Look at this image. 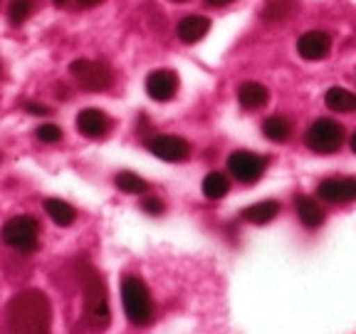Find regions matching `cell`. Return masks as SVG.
<instances>
[{
  "label": "cell",
  "instance_id": "cell-1",
  "mask_svg": "<svg viewBox=\"0 0 356 334\" xmlns=\"http://www.w3.org/2000/svg\"><path fill=\"white\" fill-rule=\"evenodd\" d=\"M8 334H50L52 305L42 289H22L6 307Z\"/></svg>",
  "mask_w": 356,
  "mask_h": 334
},
{
  "label": "cell",
  "instance_id": "cell-2",
  "mask_svg": "<svg viewBox=\"0 0 356 334\" xmlns=\"http://www.w3.org/2000/svg\"><path fill=\"white\" fill-rule=\"evenodd\" d=\"M77 278L82 285V297H84V315L87 322L95 329H104L111 319L109 312V297H106V285L102 280L99 270L89 265V262H79L77 265Z\"/></svg>",
  "mask_w": 356,
  "mask_h": 334
},
{
  "label": "cell",
  "instance_id": "cell-3",
  "mask_svg": "<svg viewBox=\"0 0 356 334\" xmlns=\"http://www.w3.org/2000/svg\"><path fill=\"white\" fill-rule=\"evenodd\" d=\"M122 302L131 324L146 327V324L154 322V300H151L149 287H146V283L141 278L127 275L122 280Z\"/></svg>",
  "mask_w": 356,
  "mask_h": 334
},
{
  "label": "cell",
  "instance_id": "cell-4",
  "mask_svg": "<svg viewBox=\"0 0 356 334\" xmlns=\"http://www.w3.org/2000/svg\"><path fill=\"white\" fill-rule=\"evenodd\" d=\"M344 124H339L337 119L332 117H322V119H314L309 124L305 134V144L309 151L314 154H334V151H339V146L344 144Z\"/></svg>",
  "mask_w": 356,
  "mask_h": 334
},
{
  "label": "cell",
  "instance_id": "cell-5",
  "mask_svg": "<svg viewBox=\"0 0 356 334\" xmlns=\"http://www.w3.org/2000/svg\"><path fill=\"white\" fill-rule=\"evenodd\" d=\"M0 235H3V243L8 248L30 255L40 245V223L33 216H15L3 225Z\"/></svg>",
  "mask_w": 356,
  "mask_h": 334
},
{
  "label": "cell",
  "instance_id": "cell-6",
  "mask_svg": "<svg viewBox=\"0 0 356 334\" xmlns=\"http://www.w3.org/2000/svg\"><path fill=\"white\" fill-rule=\"evenodd\" d=\"M70 74L87 92H106L114 87V70L99 60H74L70 65Z\"/></svg>",
  "mask_w": 356,
  "mask_h": 334
},
{
  "label": "cell",
  "instance_id": "cell-7",
  "mask_svg": "<svg viewBox=\"0 0 356 334\" xmlns=\"http://www.w3.org/2000/svg\"><path fill=\"white\" fill-rule=\"evenodd\" d=\"M267 166H270V159L260 154H252V151H233L228 156V171L230 176L238 181V184H257L262 176H265Z\"/></svg>",
  "mask_w": 356,
  "mask_h": 334
},
{
  "label": "cell",
  "instance_id": "cell-8",
  "mask_svg": "<svg viewBox=\"0 0 356 334\" xmlns=\"http://www.w3.org/2000/svg\"><path fill=\"white\" fill-rule=\"evenodd\" d=\"M146 149L156 156V159H161V161L168 164H178V161H186L191 156V144L181 136H173V134H156L151 139H146Z\"/></svg>",
  "mask_w": 356,
  "mask_h": 334
},
{
  "label": "cell",
  "instance_id": "cell-9",
  "mask_svg": "<svg viewBox=\"0 0 356 334\" xmlns=\"http://www.w3.org/2000/svg\"><path fill=\"white\" fill-rule=\"evenodd\" d=\"M297 52L302 60L307 62H319L327 60L332 52V35L324 30H307L300 40H297Z\"/></svg>",
  "mask_w": 356,
  "mask_h": 334
},
{
  "label": "cell",
  "instance_id": "cell-10",
  "mask_svg": "<svg viewBox=\"0 0 356 334\" xmlns=\"http://www.w3.org/2000/svg\"><path fill=\"white\" fill-rule=\"evenodd\" d=\"M77 124V132L87 139H104L106 134L111 132V119L106 111L97 109V106H89V109H82L74 119Z\"/></svg>",
  "mask_w": 356,
  "mask_h": 334
},
{
  "label": "cell",
  "instance_id": "cell-11",
  "mask_svg": "<svg viewBox=\"0 0 356 334\" xmlns=\"http://www.w3.org/2000/svg\"><path fill=\"white\" fill-rule=\"evenodd\" d=\"M317 196L327 203H351L356 200V176L324 178L317 186Z\"/></svg>",
  "mask_w": 356,
  "mask_h": 334
},
{
  "label": "cell",
  "instance_id": "cell-12",
  "mask_svg": "<svg viewBox=\"0 0 356 334\" xmlns=\"http://www.w3.org/2000/svg\"><path fill=\"white\" fill-rule=\"evenodd\" d=\"M178 92V77L173 70H154L146 77V95L154 102H171Z\"/></svg>",
  "mask_w": 356,
  "mask_h": 334
},
{
  "label": "cell",
  "instance_id": "cell-13",
  "mask_svg": "<svg viewBox=\"0 0 356 334\" xmlns=\"http://www.w3.org/2000/svg\"><path fill=\"white\" fill-rule=\"evenodd\" d=\"M211 33V20L206 15H186L178 20L176 25V35L181 42L186 45H195Z\"/></svg>",
  "mask_w": 356,
  "mask_h": 334
},
{
  "label": "cell",
  "instance_id": "cell-14",
  "mask_svg": "<svg viewBox=\"0 0 356 334\" xmlns=\"http://www.w3.org/2000/svg\"><path fill=\"white\" fill-rule=\"evenodd\" d=\"M295 211H297V218L302 221V225L309 230L319 228L327 218L324 213V206L319 203L317 198H312V196H297L295 198Z\"/></svg>",
  "mask_w": 356,
  "mask_h": 334
},
{
  "label": "cell",
  "instance_id": "cell-15",
  "mask_svg": "<svg viewBox=\"0 0 356 334\" xmlns=\"http://www.w3.org/2000/svg\"><path fill=\"white\" fill-rule=\"evenodd\" d=\"M238 102L243 109L248 111H257L270 102V89L265 87L262 82H243L238 87Z\"/></svg>",
  "mask_w": 356,
  "mask_h": 334
},
{
  "label": "cell",
  "instance_id": "cell-16",
  "mask_svg": "<svg viewBox=\"0 0 356 334\" xmlns=\"http://www.w3.org/2000/svg\"><path fill=\"white\" fill-rule=\"evenodd\" d=\"M282 206L280 200H260V203H252L243 211V221L250 223V225H267L280 216Z\"/></svg>",
  "mask_w": 356,
  "mask_h": 334
},
{
  "label": "cell",
  "instance_id": "cell-17",
  "mask_svg": "<svg viewBox=\"0 0 356 334\" xmlns=\"http://www.w3.org/2000/svg\"><path fill=\"white\" fill-rule=\"evenodd\" d=\"M324 104L329 111H337V114H354L356 95L346 87H329L324 95Z\"/></svg>",
  "mask_w": 356,
  "mask_h": 334
},
{
  "label": "cell",
  "instance_id": "cell-18",
  "mask_svg": "<svg viewBox=\"0 0 356 334\" xmlns=\"http://www.w3.org/2000/svg\"><path fill=\"white\" fill-rule=\"evenodd\" d=\"M262 134L273 144H284L292 136V122L287 117H282V114H273V117H267L262 122Z\"/></svg>",
  "mask_w": 356,
  "mask_h": 334
},
{
  "label": "cell",
  "instance_id": "cell-19",
  "mask_svg": "<svg viewBox=\"0 0 356 334\" xmlns=\"http://www.w3.org/2000/svg\"><path fill=\"white\" fill-rule=\"evenodd\" d=\"M44 213L52 218V223L55 225H60V228H67V225H72L74 221H77V211H74V206H70L67 200L62 198H47L44 200Z\"/></svg>",
  "mask_w": 356,
  "mask_h": 334
},
{
  "label": "cell",
  "instance_id": "cell-20",
  "mask_svg": "<svg viewBox=\"0 0 356 334\" xmlns=\"http://www.w3.org/2000/svg\"><path fill=\"white\" fill-rule=\"evenodd\" d=\"M228 191H230V181L222 171H211L206 178H203V196H206L208 200L225 198Z\"/></svg>",
  "mask_w": 356,
  "mask_h": 334
},
{
  "label": "cell",
  "instance_id": "cell-21",
  "mask_svg": "<svg viewBox=\"0 0 356 334\" xmlns=\"http://www.w3.org/2000/svg\"><path fill=\"white\" fill-rule=\"evenodd\" d=\"M297 8H300V0H270L262 17L265 20H287V17L295 15Z\"/></svg>",
  "mask_w": 356,
  "mask_h": 334
},
{
  "label": "cell",
  "instance_id": "cell-22",
  "mask_svg": "<svg viewBox=\"0 0 356 334\" xmlns=\"http://www.w3.org/2000/svg\"><path fill=\"white\" fill-rule=\"evenodd\" d=\"M114 186H117L122 193H139V196H144L146 191H149V184H146L144 178L141 176H136V173H131V171H122V173H117L114 176Z\"/></svg>",
  "mask_w": 356,
  "mask_h": 334
},
{
  "label": "cell",
  "instance_id": "cell-23",
  "mask_svg": "<svg viewBox=\"0 0 356 334\" xmlns=\"http://www.w3.org/2000/svg\"><path fill=\"white\" fill-rule=\"evenodd\" d=\"M35 13V6L33 0H13L10 8H8V17H10L13 25H20V22H25L30 15Z\"/></svg>",
  "mask_w": 356,
  "mask_h": 334
},
{
  "label": "cell",
  "instance_id": "cell-24",
  "mask_svg": "<svg viewBox=\"0 0 356 334\" xmlns=\"http://www.w3.org/2000/svg\"><path fill=\"white\" fill-rule=\"evenodd\" d=\"M62 129L57 127V124H40L38 129H35V139L42 141V144H57V141H62Z\"/></svg>",
  "mask_w": 356,
  "mask_h": 334
},
{
  "label": "cell",
  "instance_id": "cell-25",
  "mask_svg": "<svg viewBox=\"0 0 356 334\" xmlns=\"http://www.w3.org/2000/svg\"><path fill=\"white\" fill-rule=\"evenodd\" d=\"M141 211L151 213V216H161V213L166 211V203H163L159 196H144V198H141Z\"/></svg>",
  "mask_w": 356,
  "mask_h": 334
},
{
  "label": "cell",
  "instance_id": "cell-26",
  "mask_svg": "<svg viewBox=\"0 0 356 334\" xmlns=\"http://www.w3.org/2000/svg\"><path fill=\"white\" fill-rule=\"evenodd\" d=\"M25 109H28L30 114H35V117H47V114H50V106L38 104V102H28V104H25Z\"/></svg>",
  "mask_w": 356,
  "mask_h": 334
},
{
  "label": "cell",
  "instance_id": "cell-27",
  "mask_svg": "<svg viewBox=\"0 0 356 334\" xmlns=\"http://www.w3.org/2000/svg\"><path fill=\"white\" fill-rule=\"evenodd\" d=\"M208 8H228V6H233L235 0H203Z\"/></svg>",
  "mask_w": 356,
  "mask_h": 334
},
{
  "label": "cell",
  "instance_id": "cell-28",
  "mask_svg": "<svg viewBox=\"0 0 356 334\" xmlns=\"http://www.w3.org/2000/svg\"><path fill=\"white\" fill-rule=\"evenodd\" d=\"M77 3L82 8H95V6H99V3H104V0H77Z\"/></svg>",
  "mask_w": 356,
  "mask_h": 334
},
{
  "label": "cell",
  "instance_id": "cell-29",
  "mask_svg": "<svg viewBox=\"0 0 356 334\" xmlns=\"http://www.w3.org/2000/svg\"><path fill=\"white\" fill-rule=\"evenodd\" d=\"M349 144H351V151H354V154H356V132L351 134V141H349Z\"/></svg>",
  "mask_w": 356,
  "mask_h": 334
},
{
  "label": "cell",
  "instance_id": "cell-30",
  "mask_svg": "<svg viewBox=\"0 0 356 334\" xmlns=\"http://www.w3.org/2000/svg\"><path fill=\"white\" fill-rule=\"evenodd\" d=\"M52 3H55V6H57V8H60V6H65L67 0H52Z\"/></svg>",
  "mask_w": 356,
  "mask_h": 334
},
{
  "label": "cell",
  "instance_id": "cell-31",
  "mask_svg": "<svg viewBox=\"0 0 356 334\" xmlns=\"http://www.w3.org/2000/svg\"><path fill=\"white\" fill-rule=\"evenodd\" d=\"M171 3H186V0H171Z\"/></svg>",
  "mask_w": 356,
  "mask_h": 334
}]
</instances>
